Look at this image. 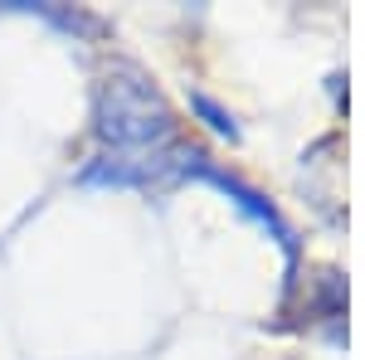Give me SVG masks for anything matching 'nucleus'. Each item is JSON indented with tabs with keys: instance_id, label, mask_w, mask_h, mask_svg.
Masks as SVG:
<instances>
[{
	"instance_id": "nucleus-2",
	"label": "nucleus",
	"mask_w": 365,
	"mask_h": 360,
	"mask_svg": "<svg viewBox=\"0 0 365 360\" xmlns=\"http://www.w3.org/2000/svg\"><path fill=\"white\" fill-rule=\"evenodd\" d=\"M190 180H205V185H215L220 195H229V200H234V210H239V215H249L263 234H273V239H278V249L287 253V263H297V234H292V224L278 215V205H273V200H263V195L253 190V185H244L239 175L220 170L210 156L195 166V175H190Z\"/></svg>"
},
{
	"instance_id": "nucleus-1",
	"label": "nucleus",
	"mask_w": 365,
	"mask_h": 360,
	"mask_svg": "<svg viewBox=\"0 0 365 360\" xmlns=\"http://www.w3.org/2000/svg\"><path fill=\"white\" fill-rule=\"evenodd\" d=\"M93 127L113 146V156H146V151H170L175 146V117H170L166 98L132 63H117L98 83Z\"/></svg>"
},
{
	"instance_id": "nucleus-3",
	"label": "nucleus",
	"mask_w": 365,
	"mask_h": 360,
	"mask_svg": "<svg viewBox=\"0 0 365 360\" xmlns=\"http://www.w3.org/2000/svg\"><path fill=\"white\" fill-rule=\"evenodd\" d=\"M190 108L205 117V127H210V132H220V137H229V141L239 137V122H234V117H229V112L220 108L210 93H190Z\"/></svg>"
}]
</instances>
